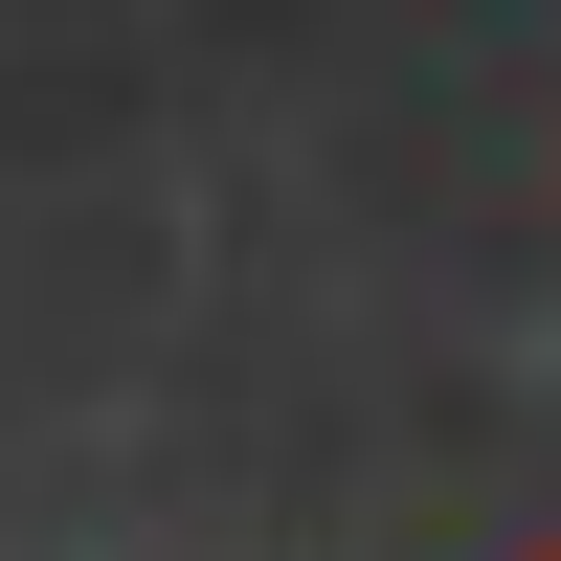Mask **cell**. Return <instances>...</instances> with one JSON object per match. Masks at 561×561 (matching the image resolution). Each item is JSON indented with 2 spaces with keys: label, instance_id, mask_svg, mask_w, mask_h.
I'll return each mask as SVG.
<instances>
[{
  "label": "cell",
  "instance_id": "cell-1",
  "mask_svg": "<svg viewBox=\"0 0 561 561\" xmlns=\"http://www.w3.org/2000/svg\"><path fill=\"white\" fill-rule=\"evenodd\" d=\"M517 561H561V539H517Z\"/></svg>",
  "mask_w": 561,
  "mask_h": 561
}]
</instances>
